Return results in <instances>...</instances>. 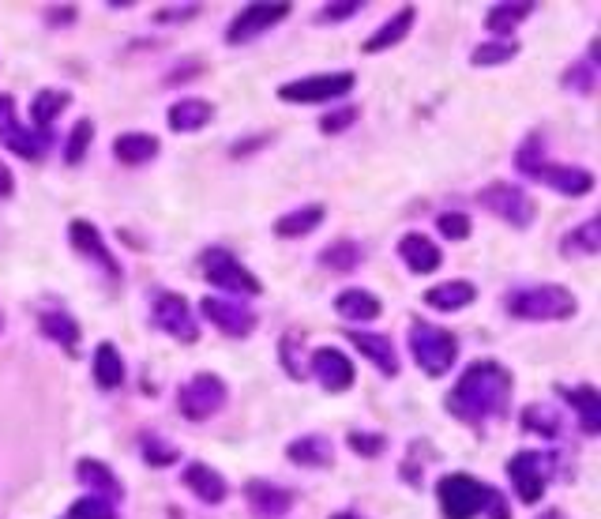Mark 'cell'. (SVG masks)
<instances>
[{
    "instance_id": "cell-21",
    "label": "cell",
    "mask_w": 601,
    "mask_h": 519,
    "mask_svg": "<svg viewBox=\"0 0 601 519\" xmlns=\"http://www.w3.org/2000/svg\"><path fill=\"white\" fill-rule=\"evenodd\" d=\"M564 399L571 403V410L579 414L586 437H598L601 433V392L594 384H579V388H564Z\"/></svg>"
},
{
    "instance_id": "cell-20",
    "label": "cell",
    "mask_w": 601,
    "mask_h": 519,
    "mask_svg": "<svg viewBox=\"0 0 601 519\" xmlns=\"http://www.w3.org/2000/svg\"><path fill=\"white\" fill-rule=\"evenodd\" d=\"M399 256H402V264L414 271V275H432V271L444 264V252L436 249V241L425 234H406L399 241Z\"/></svg>"
},
{
    "instance_id": "cell-22",
    "label": "cell",
    "mask_w": 601,
    "mask_h": 519,
    "mask_svg": "<svg viewBox=\"0 0 601 519\" xmlns=\"http://www.w3.org/2000/svg\"><path fill=\"white\" fill-rule=\"evenodd\" d=\"M286 456H290L297 467H331V463H335V444L327 441L324 433H309V437L290 441Z\"/></svg>"
},
{
    "instance_id": "cell-42",
    "label": "cell",
    "mask_w": 601,
    "mask_h": 519,
    "mask_svg": "<svg viewBox=\"0 0 601 519\" xmlns=\"http://www.w3.org/2000/svg\"><path fill=\"white\" fill-rule=\"evenodd\" d=\"M68 519H117V512H113V504L98 501V497H79Z\"/></svg>"
},
{
    "instance_id": "cell-27",
    "label": "cell",
    "mask_w": 601,
    "mask_h": 519,
    "mask_svg": "<svg viewBox=\"0 0 601 519\" xmlns=\"http://www.w3.org/2000/svg\"><path fill=\"white\" fill-rule=\"evenodd\" d=\"M158 155V140L151 132H124L113 140V158L124 162V166H143Z\"/></svg>"
},
{
    "instance_id": "cell-30",
    "label": "cell",
    "mask_w": 601,
    "mask_h": 519,
    "mask_svg": "<svg viewBox=\"0 0 601 519\" xmlns=\"http://www.w3.org/2000/svg\"><path fill=\"white\" fill-rule=\"evenodd\" d=\"M68 102L72 95L68 91H57V87H46V91H38L31 102V121L38 125V132H49V125L68 110Z\"/></svg>"
},
{
    "instance_id": "cell-39",
    "label": "cell",
    "mask_w": 601,
    "mask_h": 519,
    "mask_svg": "<svg viewBox=\"0 0 601 519\" xmlns=\"http://www.w3.org/2000/svg\"><path fill=\"white\" fill-rule=\"evenodd\" d=\"M278 354H282V365H286V373H290L293 380H305V377H309L305 350H301V343H297V335H293V331H286V335H282V343H278Z\"/></svg>"
},
{
    "instance_id": "cell-37",
    "label": "cell",
    "mask_w": 601,
    "mask_h": 519,
    "mask_svg": "<svg viewBox=\"0 0 601 519\" xmlns=\"http://www.w3.org/2000/svg\"><path fill=\"white\" fill-rule=\"evenodd\" d=\"M91 140H94V121L91 117H83V121H76L72 136L64 143V162H68V166H79L83 155H87V147H91Z\"/></svg>"
},
{
    "instance_id": "cell-13",
    "label": "cell",
    "mask_w": 601,
    "mask_h": 519,
    "mask_svg": "<svg viewBox=\"0 0 601 519\" xmlns=\"http://www.w3.org/2000/svg\"><path fill=\"white\" fill-rule=\"evenodd\" d=\"M200 313L207 324H215L222 335H230V339H245L256 331V313L241 305V301H230V298H203L200 301Z\"/></svg>"
},
{
    "instance_id": "cell-52",
    "label": "cell",
    "mask_w": 601,
    "mask_h": 519,
    "mask_svg": "<svg viewBox=\"0 0 601 519\" xmlns=\"http://www.w3.org/2000/svg\"><path fill=\"white\" fill-rule=\"evenodd\" d=\"M538 519H564V512H560V508H549V512H541Z\"/></svg>"
},
{
    "instance_id": "cell-48",
    "label": "cell",
    "mask_w": 601,
    "mask_h": 519,
    "mask_svg": "<svg viewBox=\"0 0 601 519\" xmlns=\"http://www.w3.org/2000/svg\"><path fill=\"white\" fill-rule=\"evenodd\" d=\"M200 12V4H185V8H162V12H155L158 23H177V19H192Z\"/></svg>"
},
{
    "instance_id": "cell-26",
    "label": "cell",
    "mask_w": 601,
    "mask_h": 519,
    "mask_svg": "<svg viewBox=\"0 0 601 519\" xmlns=\"http://www.w3.org/2000/svg\"><path fill=\"white\" fill-rule=\"evenodd\" d=\"M335 313L342 320H350V324H369V320H376V316L384 313V305L369 290H342L339 298H335Z\"/></svg>"
},
{
    "instance_id": "cell-17",
    "label": "cell",
    "mask_w": 601,
    "mask_h": 519,
    "mask_svg": "<svg viewBox=\"0 0 601 519\" xmlns=\"http://www.w3.org/2000/svg\"><path fill=\"white\" fill-rule=\"evenodd\" d=\"M76 478H79V486L87 489V497H98V501H106V504L124 497V482L109 471L102 459H79Z\"/></svg>"
},
{
    "instance_id": "cell-16",
    "label": "cell",
    "mask_w": 601,
    "mask_h": 519,
    "mask_svg": "<svg viewBox=\"0 0 601 519\" xmlns=\"http://www.w3.org/2000/svg\"><path fill=\"white\" fill-rule=\"evenodd\" d=\"M245 501L256 519H282L293 508V493L267 478H252L245 486Z\"/></svg>"
},
{
    "instance_id": "cell-7",
    "label": "cell",
    "mask_w": 601,
    "mask_h": 519,
    "mask_svg": "<svg viewBox=\"0 0 601 519\" xmlns=\"http://www.w3.org/2000/svg\"><path fill=\"white\" fill-rule=\"evenodd\" d=\"M553 474H556L553 452H515L508 459V478L523 504H538L545 486L553 482Z\"/></svg>"
},
{
    "instance_id": "cell-25",
    "label": "cell",
    "mask_w": 601,
    "mask_h": 519,
    "mask_svg": "<svg viewBox=\"0 0 601 519\" xmlns=\"http://www.w3.org/2000/svg\"><path fill=\"white\" fill-rule=\"evenodd\" d=\"M211 117H215V106H211L207 98H181V102H173L170 113H166L173 132H200Z\"/></svg>"
},
{
    "instance_id": "cell-23",
    "label": "cell",
    "mask_w": 601,
    "mask_h": 519,
    "mask_svg": "<svg viewBox=\"0 0 601 519\" xmlns=\"http://www.w3.org/2000/svg\"><path fill=\"white\" fill-rule=\"evenodd\" d=\"M414 19H417V8H414V4H402L399 12L387 19L384 27L372 34V38H369V42H365L361 49H365V53H384V49L399 46L402 38L410 34V27H414Z\"/></svg>"
},
{
    "instance_id": "cell-51",
    "label": "cell",
    "mask_w": 601,
    "mask_h": 519,
    "mask_svg": "<svg viewBox=\"0 0 601 519\" xmlns=\"http://www.w3.org/2000/svg\"><path fill=\"white\" fill-rule=\"evenodd\" d=\"M76 8H49V23H72Z\"/></svg>"
},
{
    "instance_id": "cell-44",
    "label": "cell",
    "mask_w": 601,
    "mask_h": 519,
    "mask_svg": "<svg viewBox=\"0 0 601 519\" xmlns=\"http://www.w3.org/2000/svg\"><path fill=\"white\" fill-rule=\"evenodd\" d=\"M357 117H361V110H357V106H339V110L324 113V121H320V128H324L327 136H339V132H346V128L354 125Z\"/></svg>"
},
{
    "instance_id": "cell-10",
    "label": "cell",
    "mask_w": 601,
    "mask_h": 519,
    "mask_svg": "<svg viewBox=\"0 0 601 519\" xmlns=\"http://www.w3.org/2000/svg\"><path fill=\"white\" fill-rule=\"evenodd\" d=\"M151 320H155V328H162L170 339L177 343H196L200 339V324H196V313L188 309V301L181 294H158L155 305H151Z\"/></svg>"
},
{
    "instance_id": "cell-9",
    "label": "cell",
    "mask_w": 601,
    "mask_h": 519,
    "mask_svg": "<svg viewBox=\"0 0 601 519\" xmlns=\"http://www.w3.org/2000/svg\"><path fill=\"white\" fill-rule=\"evenodd\" d=\"M478 204L485 211H493L496 219H504L508 226L515 230H526L530 222H534V200H530V192H523L519 185H508V181H493V185H485L478 192Z\"/></svg>"
},
{
    "instance_id": "cell-32",
    "label": "cell",
    "mask_w": 601,
    "mask_h": 519,
    "mask_svg": "<svg viewBox=\"0 0 601 519\" xmlns=\"http://www.w3.org/2000/svg\"><path fill=\"white\" fill-rule=\"evenodd\" d=\"M42 335H46L49 343H61L64 350H76L79 343V324L72 320V316L64 313V309H49V313H42Z\"/></svg>"
},
{
    "instance_id": "cell-41",
    "label": "cell",
    "mask_w": 601,
    "mask_h": 519,
    "mask_svg": "<svg viewBox=\"0 0 601 519\" xmlns=\"http://www.w3.org/2000/svg\"><path fill=\"white\" fill-rule=\"evenodd\" d=\"M436 230H440L447 241H466L474 226H470V219H466L463 211H444V215L436 219Z\"/></svg>"
},
{
    "instance_id": "cell-34",
    "label": "cell",
    "mask_w": 601,
    "mask_h": 519,
    "mask_svg": "<svg viewBox=\"0 0 601 519\" xmlns=\"http://www.w3.org/2000/svg\"><path fill=\"white\" fill-rule=\"evenodd\" d=\"M530 12H538V4H493L489 8V16H485V27L493 34H508L511 38V31L523 23V19H530Z\"/></svg>"
},
{
    "instance_id": "cell-36",
    "label": "cell",
    "mask_w": 601,
    "mask_h": 519,
    "mask_svg": "<svg viewBox=\"0 0 601 519\" xmlns=\"http://www.w3.org/2000/svg\"><path fill=\"white\" fill-rule=\"evenodd\" d=\"M523 429L526 433H538V437H560V418L549 407L534 403V407L523 410Z\"/></svg>"
},
{
    "instance_id": "cell-12",
    "label": "cell",
    "mask_w": 601,
    "mask_h": 519,
    "mask_svg": "<svg viewBox=\"0 0 601 519\" xmlns=\"http://www.w3.org/2000/svg\"><path fill=\"white\" fill-rule=\"evenodd\" d=\"M0 143L8 147V151H16L19 158H38L46 155L49 147V132H31V128H23L16 121V106H12V98L0 95Z\"/></svg>"
},
{
    "instance_id": "cell-14",
    "label": "cell",
    "mask_w": 601,
    "mask_h": 519,
    "mask_svg": "<svg viewBox=\"0 0 601 519\" xmlns=\"http://www.w3.org/2000/svg\"><path fill=\"white\" fill-rule=\"evenodd\" d=\"M309 373L320 380V388L324 392H346V388H354V362L335 350V346H320V350H312V362H309Z\"/></svg>"
},
{
    "instance_id": "cell-24",
    "label": "cell",
    "mask_w": 601,
    "mask_h": 519,
    "mask_svg": "<svg viewBox=\"0 0 601 519\" xmlns=\"http://www.w3.org/2000/svg\"><path fill=\"white\" fill-rule=\"evenodd\" d=\"M185 486L207 504H222L226 501V478L218 471H211V463H188L185 467Z\"/></svg>"
},
{
    "instance_id": "cell-18",
    "label": "cell",
    "mask_w": 601,
    "mask_h": 519,
    "mask_svg": "<svg viewBox=\"0 0 601 519\" xmlns=\"http://www.w3.org/2000/svg\"><path fill=\"white\" fill-rule=\"evenodd\" d=\"M534 181H545V185L556 189L560 196H586V192H594V173L583 170V166H556V162H545Z\"/></svg>"
},
{
    "instance_id": "cell-15",
    "label": "cell",
    "mask_w": 601,
    "mask_h": 519,
    "mask_svg": "<svg viewBox=\"0 0 601 519\" xmlns=\"http://www.w3.org/2000/svg\"><path fill=\"white\" fill-rule=\"evenodd\" d=\"M68 237H72V245H76L79 256L94 260L98 268L106 271L109 279H121V264L113 260V252L106 249V241H102V234H98V226H94V222L76 219L72 226H68Z\"/></svg>"
},
{
    "instance_id": "cell-8",
    "label": "cell",
    "mask_w": 601,
    "mask_h": 519,
    "mask_svg": "<svg viewBox=\"0 0 601 519\" xmlns=\"http://www.w3.org/2000/svg\"><path fill=\"white\" fill-rule=\"evenodd\" d=\"M226 384L215 377V373H196V377L181 384L177 388V410L185 414L188 422H207V418H215L218 410L226 407Z\"/></svg>"
},
{
    "instance_id": "cell-35",
    "label": "cell",
    "mask_w": 601,
    "mask_h": 519,
    "mask_svg": "<svg viewBox=\"0 0 601 519\" xmlns=\"http://www.w3.org/2000/svg\"><path fill=\"white\" fill-rule=\"evenodd\" d=\"M361 260H365V252L357 241H331L324 252H320V264L331 271H339V275H350V271L361 268Z\"/></svg>"
},
{
    "instance_id": "cell-46",
    "label": "cell",
    "mask_w": 601,
    "mask_h": 519,
    "mask_svg": "<svg viewBox=\"0 0 601 519\" xmlns=\"http://www.w3.org/2000/svg\"><path fill=\"white\" fill-rule=\"evenodd\" d=\"M361 12V4L357 0H346V4H324L320 8V16H316V23H342V19H350Z\"/></svg>"
},
{
    "instance_id": "cell-5",
    "label": "cell",
    "mask_w": 601,
    "mask_h": 519,
    "mask_svg": "<svg viewBox=\"0 0 601 519\" xmlns=\"http://www.w3.org/2000/svg\"><path fill=\"white\" fill-rule=\"evenodd\" d=\"M203 275H207V283L218 286V290H226V294H245V298H256L263 294V283L252 275V271L233 256L230 249H207L200 260Z\"/></svg>"
},
{
    "instance_id": "cell-40",
    "label": "cell",
    "mask_w": 601,
    "mask_h": 519,
    "mask_svg": "<svg viewBox=\"0 0 601 519\" xmlns=\"http://www.w3.org/2000/svg\"><path fill=\"white\" fill-rule=\"evenodd\" d=\"M139 448H143V459H147L151 467H170V463H177V448L166 444L158 433H151V429L139 437Z\"/></svg>"
},
{
    "instance_id": "cell-43",
    "label": "cell",
    "mask_w": 601,
    "mask_h": 519,
    "mask_svg": "<svg viewBox=\"0 0 601 519\" xmlns=\"http://www.w3.org/2000/svg\"><path fill=\"white\" fill-rule=\"evenodd\" d=\"M538 151H541V136H530V140L519 147V155H515V162H519V170H523L526 177H538V170L545 166V158H541Z\"/></svg>"
},
{
    "instance_id": "cell-28",
    "label": "cell",
    "mask_w": 601,
    "mask_h": 519,
    "mask_svg": "<svg viewBox=\"0 0 601 519\" xmlns=\"http://www.w3.org/2000/svg\"><path fill=\"white\" fill-rule=\"evenodd\" d=\"M478 298V290L474 283H466V279H451V283H440L432 286L425 301H429L432 309H440V313H455V309H466L470 301Z\"/></svg>"
},
{
    "instance_id": "cell-31",
    "label": "cell",
    "mask_w": 601,
    "mask_h": 519,
    "mask_svg": "<svg viewBox=\"0 0 601 519\" xmlns=\"http://www.w3.org/2000/svg\"><path fill=\"white\" fill-rule=\"evenodd\" d=\"M94 380H98V388H106V392L124 384V358L113 343H102L94 350Z\"/></svg>"
},
{
    "instance_id": "cell-50",
    "label": "cell",
    "mask_w": 601,
    "mask_h": 519,
    "mask_svg": "<svg viewBox=\"0 0 601 519\" xmlns=\"http://www.w3.org/2000/svg\"><path fill=\"white\" fill-rule=\"evenodd\" d=\"M485 512H493V519H511L508 504H504V497H500L496 489H493V497H489V508H485Z\"/></svg>"
},
{
    "instance_id": "cell-33",
    "label": "cell",
    "mask_w": 601,
    "mask_h": 519,
    "mask_svg": "<svg viewBox=\"0 0 601 519\" xmlns=\"http://www.w3.org/2000/svg\"><path fill=\"white\" fill-rule=\"evenodd\" d=\"M320 222H324V207L320 204L297 207V211H290V215H282V219L275 222V234L278 237H305V234H312Z\"/></svg>"
},
{
    "instance_id": "cell-4",
    "label": "cell",
    "mask_w": 601,
    "mask_h": 519,
    "mask_svg": "<svg viewBox=\"0 0 601 519\" xmlns=\"http://www.w3.org/2000/svg\"><path fill=\"white\" fill-rule=\"evenodd\" d=\"M489 497H493V489L478 482L474 474H444L440 482H436V501H440V512L444 519H474L481 516L485 508H489Z\"/></svg>"
},
{
    "instance_id": "cell-11",
    "label": "cell",
    "mask_w": 601,
    "mask_h": 519,
    "mask_svg": "<svg viewBox=\"0 0 601 519\" xmlns=\"http://www.w3.org/2000/svg\"><path fill=\"white\" fill-rule=\"evenodd\" d=\"M290 12H293L290 4H248V8H241V12L230 19L226 42H230V46H248V42L260 38L263 31L278 27Z\"/></svg>"
},
{
    "instance_id": "cell-3",
    "label": "cell",
    "mask_w": 601,
    "mask_h": 519,
    "mask_svg": "<svg viewBox=\"0 0 601 519\" xmlns=\"http://www.w3.org/2000/svg\"><path fill=\"white\" fill-rule=\"evenodd\" d=\"M410 354L414 362L421 365V373L429 377H447L451 365L459 362V339L447 328H436V324H410Z\"/></svg>"
},
{
    "instance_id": "cell-6",
    "label": "cell",
    "mask_w": 601,
    "mask_h": 519,
    "mask_svg": "<svg viewBox=\"0 0 601 519\" xmlns=\"http://www.w3.org/2000/svg\"><path fill=\"white\" fill-rule=\"evenodd\" d=\"M354 72H320V76H305L293 79V83H282L278 87V98L282 102H293V106H316V102H339L354 91Z\"/></svg>"
},
{
    "instance_id": "cell-29",
    "label": "cell",
    "mask_w": 601,
    "mask_h": 519,
    "mask_svg": "<svg viewBox=\"0 0 601 519\" xmlns=\"http://www.w3.org/2000/svg\"><path fill=\"white\" fill-rule=\"evenodd\" d=\"M560 252L564 256H594V252H601V219L579 222L571 234L560 237Z\"/></svg>"
},
{
    "instance_id": "cell-19",
    "label": "cell",
    "mask_w": 601,
    "mask_h": 519,
    "mask_svg": "<svg viewBox=\"0 0 601 519\" xmlns=\"http://www.w3.org/2000/svg\"><path fill=\"white\" fill-rule=\"evenodd\" d=\"M350 343L361 350V358H369L384 377H399V350L387 335H376V331H350Z\"/></svg>"
},
{
    "instance_id": "cell-2",
    "label": "cell",
    "mask_w": 601,
    "mask_h": 519,
    "mask_svg": "<svg viewBox=\"0 0 601 519\" xmlns=\"http://www.w3.org/2000/svg\"><path fill=\"white\" fill-rule=\"evenodd\" d=\"M575 309H579L575 294L556 283L526 286V290L508 294V313L519 320H568L575 316Z\"/></svg>"
},
{
    "instance_id": "cell-49",
    "label": "cell",
    "mask_w": 601,
    "mask_h": 519,
    "mask_svg": "<svg viewBox=\"0 0 601 519\" xmlns=\"http://www.w3.org/2000/svg\"><path fill=\"white\" fill-rule=\"evenodd\" d=\"M12 192H16V177H12V170L0 162V200H8Z\"/></svg>"
},
{
    "instance_id": "cell-54",
    "label": "cell",
    "mask_w": 601,
    "mask_h": 519,
    "mask_svg": "<svg viewBox=\"0 0 601 519\" xmlns=\"http://www.w3.org/2000/svg\"><path fill=\"white\" fill-rule=\"evenodd\" d=\"M0 328H4V313H0Z\"/></svg>"
},
{
    "instance_id": "cell-38",
    "label": "cell",
    "mask_w": 601,
    "mask_h": 519,
    "mask_svg": "<svg viewBox=\"0 0 601 519\" xmlns=\"http://www.w3.org/2000/svg\"><path fill=\"white\" fill-rule=\"evenodd\" d=\"M519 53V42H481L474 53H470V64H478V68H493V64H504L511 61Z\"/></svg>"
},
{
    "instance_id": "cell-45",
    "label": "cell",
    "mask_w": 601,
    "mask_h": 519,
    "mask_svg": "<svg viewBox=\"0 0 601 519\" xmlns=\"http://www.w3.org/2000/svg\"><path fill=\"white\" fill-rule=\"evenodd\" d=\"M594 76H598V72H594V64L590 61H583V64H575V68H568V76H564V87H575V91H590V87H594Z\"/></svg>"
},
{
    "instance_id": "cell-53",
    "label": "cell",
    "mask_w": 601,
    "mask_h": 519,
    "mask_svg": "<svg viewBox=\"0 0 601 519\" xmlns=\"http://www.w3.org/2000/svg\"><path fill=\"white\" fill-rule=\"evenodd\" d=\"M331 519H361V516H354V512H335Z\"/></svg>"
},
{
    "instance_id": "cell-1",
    "label": "cell",
    "mask_w": 601,
    "mask_h": 519,
    "mask_svg": "<svg viewBox=\"0 0 601 519\" xmlns=\"http://www.w3.org/2000/svg\"><path fill=\"white\" fill-rule=\"evenodd\" d=\"M511 392H515V380H511L508 369L500 362H493V358H485V362H474L466 369L444 403L447 414H455L459 422L481 429V425H489L508 414Z\"/></svg>"
},
{
    "instance_id": "cell-47",
    "label": "cell",
    "mask_w": 601,
    "mask_h": 519,
    "mask_svg": "<svg viewBox=\"0 0 601 519\" xmlns=\"http://www.w3.org/2000/svg\"><path fill=\"white\" fill-rule=\"evenodd\" d=\"M350 448L357 456H380L384 452V437L380 433H350Z\"/></svg>"
}]
</instances>
